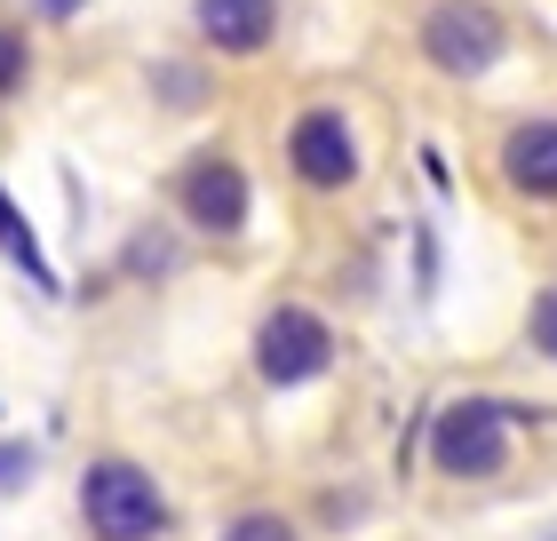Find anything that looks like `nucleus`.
Wrapping results in <instances>:
<instances>
[{"label": "nucleus", "mask_w": 557, "mask_h": 541, "mask_svg": "<svg viewBox=\"0 0 557 541\" xmlns=\"http://www.w3.org/2000/svg\"><path fill=\"white\" fill-rule=\"evenodd\" d=\"M81 518L96 541H160L168 533V494L151 485V470H136V462H88L81 478Z\"/></svg>", "instance_id": "obj_1"}, {"label": "nucleus", "mask_w": 557, "mask_h": 541, "mask_svg": "<svg viewBox=\"0 0 557 541\" xmlns=\"http://www.w3.org/2000/svg\"><path fill=\"white\" fill-rule=\"evenodd\" d=\"M256 367H263V382H311V374H326L335 367V334H326V319L319 311H271L263 319V334H256Z\"/></svg>", "instance_id": "obj_4"}, {"label": "nucleus", "mask_w": 557, "mask_h": 541, "mask_svg": "<svg viewBox=\"0 0 557 541\" xmlns=\"http://www.w3.org/2000/svg\"><path fill=\"white\" fill-rule=\"evenodd\" d=\"M175 199H184V216L199 231H215V239H232V231L247 223V175L232 160H191L184 184H175Z\"/></svg>", "instance_id": "obj_6"}, {"label": "nucleus", "mask_w": 557, "mask_h": 541, "mask_svg": "<svg viewBox=\"0 0 557 541\" xmlns=\"http://www.w3.org/2000/svg\"><path fill=\"white\" fill-rule=\"evenodd\" d=\"M223 541H295V526L278 518V509H247V518H232Z\"/></svg>", "instance_id": "obj_11"}, {"label": "nucleus", "mask_w": 557, "mask_h": 541, "mask_svg": "<svg viewBox=\"0 0 557 541\" xmlns=\"http://www.w3.org/2000/svg\"><path fill=\"white\" fill-rule=\"evenodd\" d=\"M502 48H510V33H502V9H486V0H438L422 16V57L438 72H454V81L494 72Z\"/></svg>", "instance_id": "obj_3"}, {"label": "nucleus", "mask_w": 557, "mask_h": 541, "mask_svg": "<svg viewBox=\"0 0 557 541\" xmlns=\"http://www.w3.org/2000/svg\"><path fill=\"white\" fill-rule=\"evenodd\" d=\"M525 334H534V351H542V358H557V287H549V295L534 303V319H525Z\"/></svg>", "instance_id": "obj_12"}, {"label": "nucleus", "mask_w": 557, "mask_h": 541, "mask_svg": "<svg viewBox=\"0 0 557 541\" xmlns=\"http://www.w3.org/2000/svg\"><path fill=\"white\" fill-rule=\"evenodd\" d=\"M33 478V446H0V485H24Z\"/></svg>", "instance_id": "obj_13"}, {"label": "nucleus", "mask_w": 557, "mask_h": 541, "mask_svg": "<svg viewBox=\"0 0 557 541\" xmlns=\"http://www.w3.org/2000/svg\"><path fill=\"white\" fill-rule=\"evenodd\" d=\"M0 247H9V263L24 271V279H33V287L48 295V287H57V271H48L40 263V239H33V223H24L16 216V199H9V184H0Z\"/></svg>", "instance_id": "obj_9"}, {"label": "nucleus", "mask_w": 557, "mask_h": 541, "mask_svg": "<svg viewBox=\"0 0 557 541\" xmlns=\"http://www.w3.org/2000/svg\"><path fill=\"white\" fill-rule=\"evenodd\" d=\"M271 24H278V0H199V33H208L215 48H232V57L263 48Z\"/></svg>", "instance_id": "obj_8"}, {"label": "nucleus", "mask_w": 557, "mask_h": 541, "mask_svg": "<svg viewBox=\"0 0 557 541\" xmlns=\"http://www.w3.org/2000/svg\"><path fill=\"white\" fill-rule=\"evenodd\" d=\"M287 160H295L302 184L343 192L350 175H359V144H350V120H343V112H302V120H295V136H287Z\"/></svg>", "instance_id": "obj_5"}, {"label": "nucleus", "mask_w": 557, "mask_h": 541, "mask_svg": "<svg viewBox=\"0 0 557 541\" xmlns=\"http://www.w3.org/2000/svg\"><path fill=\"white\" fill-rule=\"evenodd\" d=\"M24 72H33V48H24V33H9V24H0V96H16Z\"/></svg>", "instance_id": "obj_10"}, {"label": "nucleus", "mask_w": 557, "mask_h": 541, "mask_svg": "<svg viewBox=\"0 0 557 541\" xmlns=\"http://www.w3.org/2000/svg\"><path fill=\"white\" fill-rule=\"evenodd\" d=\"M502 175L525 199H557V120H525L502 136Z\"/></svg>", "instance_id": "obj_7"}, {"label": "nucleus", "mask_w": 557, "mask_h": 541, "mask_svg": "<svg viewBox=\"0 0 557 541\" xmlns=\"http://www.w3.org/2000/svg\"><path fill=\"white\" fill-rule=\"evenodd\" d=\"M33 9H40V16H81L88 0H33Z\"/></svg>", "instance_id": "obj_14"}, {"label": "nucleus", "mask_w": 557, "mask_h": 541, "mask_svg": "<svg viewBox=\"0 0 557 541\" xmlns=\"http://www.w3.org/2000/svg\"><path fill=\"white\" fill-rule=\"evenodd\" d=\"M510 454H518V415L502 398H454L430 422V462L446 478H494Z\"/></svg>", "instance_id": "obj_2"}]
</instances>
